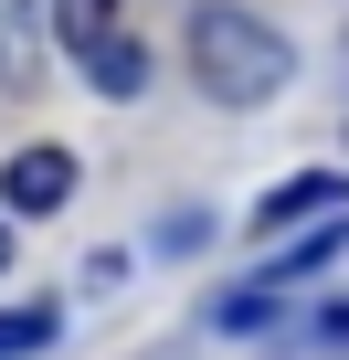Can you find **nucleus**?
Returning <instances> with one entry per match:
<instances>
[{
  "mask_svg": "<svg viewBox=\"0 0 349 360\" xmlns=\"http://www.w3.org/2000/svg\"><path fill=\"white\" fill-rule=\"evenodd\" d=\"M296 339H307V349H349V297H317V318H307Z\"/></svg>",
  "mask_w": 349,
  "mask_h": 360,
  "instance_id": "10",
  "label": "nucleus"
},
{
  "mask_svg": "<svg viewBox=\"0 0 349 360\" xmlns=\"http://www.w3.org/2000/svg\"><path fill=\"white\" fill-rule=\"evenodd\" d=\"M180 53H191V85L212 106H275L296 85V43L265 11H244V0H202L191 32H180Z\"/></svg>",
  "mask_w": 349,
  "mask_h": 360,
  "instance_id": "1",
  "label": "nucleus"
},
{
  "mask_svg": "<svg viewBox=\"0 0 349 360\" xmlns=\"http://www.w3.org/2000/svg\"><path fill=\"white\" fill-rule=\"evenodd\" d=\"M43 53H53L43 0H0V96H32L43 85Z\"/></svg>",
  "mask_w": 349,
  "mask_h": 360,
  "instance_id": "3",
  "label": "nucleus"
},
{
  "mask_svg": "<svg viewBox=\"0 0 349 360\" xmlns=\"http://www.w3.org/2000/svg\"><path fill=\"white\" fill-rule=\"evenodd\" d=\"M0 276H11V223H0Z\"/></svg>",
  "mask_w": 349,
  "mask_h": 360,
  "instance_id": "12",
  "label": "nucleus"
},
{
  "mask_svg": "<svg viewBox=\"0 0 349 360\" xmlns=\"http://www.w3.org/2000/svg\"><path fill=\"white\" fill-rule=\"evenodd\" d=\"M275 328V286H223L212 297V339H265Z\"/></svg>",
  "mask_w": 349,
  "mask_h": 360,
  "instance_id": "7",
  "label": "nucleus"
},
{
  "mask_svg": "<svg viewBox=\"0 0 349 360\" xmlns=\"http://www.w3.org/2000/svg\"><path fill=\"white\" fill-rule=\"evenodd\" d=\"M74 64H85V85H96V96H117V106H127V96H148V43H138V32H106V43H85Z\"/></svg>",
  "mask_w": 349,
  "mask_h": 360,
  "instance_id": "5",
  "label": "nucleus"
},
{
  "mask_svg": "<svg viewBox=\"0 0 349 360\" xmlns=\"http://www.w3.org/2000/svg\"><path fill=\"white\" fill-rule=\"evenodd\" d=\"M307 212H349V169H296V180H275L244 223H254V233H286V223H307Z\"/></svg>",
  "mask_w": 349,
  "mask_h": 360,
  "instance_id": "4",
  "label": "nucleus"
},
{
  "mask_svg": "<svg viewBox=\"0 0 349 360\" xmlns=\"http://www.w3.org/2000/svg\"><path fill=\"white\" fill-rule=\"evenodd\" d=\"M212 244V212H169V233H159V255H202Z\"/></svg>",
  "mask_w": 349,
  "mask_h": 360,
  "instance_id": "11",
  "label": "nucleus"
},
{
  "mask_svg": "<svg viewBox=\"0 0 349 360\" xmlns=\"http://www.w3.org/2000/svg\"><path fill=\"white\" fill-rule=\"evenodd\" d=\"M338 255H349V212H328L317 233H296V244L275 255V276H265V286H296V276H328Z\"/></svg>",
  "mask_w": 349,
  "mask_h": 360,
  "instance_id": "6",
  "label": "nucleus"
},
{
  "mask_svg": "<svg viewBox=\"0 0 349 360\" xmlns=\"http://www.w3.org/2000/svg\"><path fill=\"white\" fill-rule=\"evenodd\" d=\"M64 202H74V148H22L11 169H0V212L43 223V212H64Z\"/></svg>",
  "mask_w": 349,
  "mask_h": 360,
  "instance_id": "2",
  "label": "nucleus"
},
{
  "mask_svg": "<svg viewBox=\"0 0 349 360\" xmlns=\"http://www.w3.org/2000/svg\"><path fill=\"white\" fill-rule=\"evenodd\" d=\"M53 339V307H11V318H0V360H32Z\"/></svg>",
  "mask_w": 349,
  "mask_h": 360,
  "instance_id": "9",
  "label": "nucleus"
},
{
  "mask_svg": "<svg viewBox=\"0 0 349 360\" xmlns=\"http://www.w3.org/2000/svg\"><path fill=\"white\" fill-rule=\"evenodd\" d=\"M117 32V0H53V43L64 53H85V43H106Z\"/></svg>",
  "mask_w": 349,
  "mask_h": 360,
  "instance_id": "8",
  "label": "nucleus"
}]
</instances>
